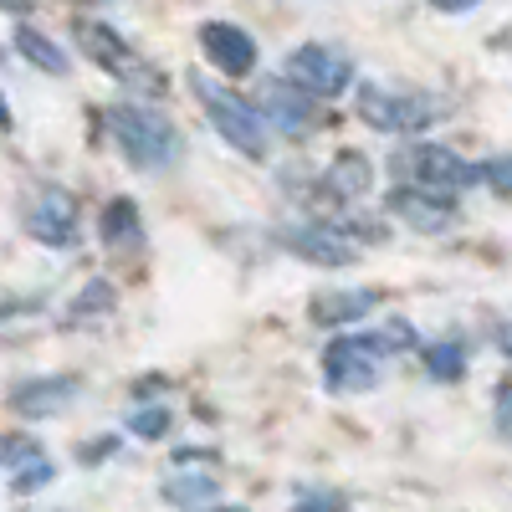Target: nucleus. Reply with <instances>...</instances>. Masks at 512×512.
<instances>
[{"instance_id": "2eb2a0df", "label": "nucleus", "mask_w": 512, "mask_h": 512, "mask_svg": "<svg viewBox=\"0 0 512 512\" xmlns=\"http://www.w3.org/2000/svg\"><path fill=\"white\" fill-rule=\"evenodd\" d=\"M379 308H384V292H379V287H364V282L318 287V292L308 297V318H313L323 333H338V328H359V323H369Z\"/></svg>"}, {"instance_id": "c756f323", "label": "nucleus", "mask_w": 512, "mask_h": 512, "mask_svg": "<svg viewBox=\"0 0 512 512\" xmlns=\"http://www.w3.org/2000/svg\"><path fill=\"white\" fill-rule=\"evenodd\" d=\"M492 349L512 364V313H502V318L492 323Z\"/></svg>"}, {"instance_id": "f03ea898", "label": "nucleus", "mask_w": 512, "mask_h": 512, "mask_svg": "<svg viewBox=\"0 0 512 512\" xmlns=\"http://www.w3.org/2000/svg\"><path fill=\"white\" fill-rule=\"evenodd\" d=\"M103 128H108L113 149L123 154V164L139 169V175H169V169L185 159L180 123L169 118L154 98L128 93V98L108 103V108H103Z\"/></svg>"}, {"instance_id": "0eeeda50", "label": "nucleus", "mask_w": 512, "mask_h": 512, "mask_svg": "<svg viewBox=\"0 0 512 512\" xmlns=\"http://www.w3.org/2000/svg\"><path fill=\"white\" fill-rule=\"evenodd\" d=\"M272 241L287 256H297V262H308V267H323V272H349L364 256V246L349 241L328 216H318V210H297L282 226H272Z\"/></svg>"}, {"instance_id": "2f4dec72", "label": "nucleus", "mask_w": 512, "mask_h": 512, "mask_svg": "<svg viewBox=\"0 0 512 512\" xmlns=\"http://www.w3.org/2000/svg\"><path fill=\"white\" fill-rule=\"evenodd\" d=\"M477 6H487V0H431V11H441V16H466Z\"/></svg>"}, {"instance_id": "f3484780", "label": "nucleus", "mask_w": 512, "mask_h": 512, "mask_svg": "<svg viewBox=\"0 0 512 512\" xmlns=\"http://www.w3.org/2000/svg\"><path fill=\"white\" fill-rule=\"evenodd\" d=\"M159 502H169V507H216L221 502L216 466H205V461H175V466H169V477L159 482Z\"/></svg>"}, {"instance_id": "412c9836", "label": "nucleus", "mask_w": 512, "mask_h": 512, "mask_svg": "<svg viewBox=\"0 0 512 512\" xmlns=\"http://www.w3.org/2000/svg\"><path fill=\"white\" fill-rule=\"evenodd\" d=\"M123 431L134 441H164L169 431H175V410H169L164 400H134V405H128Z\"/></svg>"}, {"instance_id": "4468645a", "label": "nucleus", "mask_w": 512, "mask_h": 512, "mask_svg": "<svg viewBox=\"0 0 512 512\" xmlns=\"http://www.w3.org/2000/svg\"><path fill=\"white\" fill-rule=\"evenodd\" d=\"M82 400V374L52 369V374H26L6 390V410L21 420H57Z\"/></svg>"}, {"instance_id": "aec40b11", "label": "nucleus", "mask_w": 512, "mask_h": 512, "mask_svg": "<svg viewBox=\"0 0 512 512\" xmlns=\"http://www.w3.org/2000/svg\"><path fill=\"white\" fill-rule=\"evenodd\" d=\"M118 313V287L108 277H88L77 292H72V303H67V323H98V318H113Z\"/></svg>"}, {"instance_id": "423d86ee", "label": "nucleus", "mask_w": 512, "mask_h": 512, "mask_svg": "<svg viewBox=\"0 0 512 512\" xmlns=\"http://www.w3.org/2000/svg\"><path fill=\"white\" fill-rule=\"evenodd\" d=\"M390 180H410V185H431V190H451V195H466V190H482V159H466L461 149L431 139V134H415L405 139L390 159Z\"/></svg>"}, {"instance_id": "39448f33", "label": "nucleus", "mask_w": 512, "mask_h": 512, "mask_svg": "<svg viewBox=\"0 0 512 512\" xmlns=\"http://www.w3.org/2000/svg\"><path fill=\"white\" fill-rule=\"evenodd\" d=\"M72 41H77V52L88 57L103 77H113L123 93H139V98H159L164 88H169V77L128 41L113 21H103V16H77L72 21Z\"/></svg>"}, {"instance_id": "7ed1b4c3", "label": "nucleus", "mask_w": 512, "mask_h": 512, "mask_svg": "<svg viewBox=\"0 0 512 512\" xmlns=\"http://www.w3.org/2000/svg\"><path fill=\"white\" fill-rule=\"evenodd\" d=\"M185 88H190V98L200 103L205 123L216 128V139H221L226 149H236V154L251 159V164H267V159H272L277 134H272L267 113L256 108V98H246L231 77H221V72H190Z\"/></svg>"}, {"instance_id": "4be33fe9", "label": "nucleus", "mask_w": 512, "mask_h": 512, "mask_svg": "<svg viewBox=\"0 0 512 512\" xmlns=\"http://www.w3.org/2000/svg\"><path fill=\"white\" fill-rule=\"evenodd\" d=\"M57 482V461L41 451V456H31V461H21L16 472H6V487L16 492V497H36L41 487H52Z\"/></svg>"}, {"instance_id": "ddd939ff", "label": "nucleus", "mask_w": 512, "mask_h": 512, "mask_svg": "<svg viewBox=\"0 0 512 512\" xmlns=\"http://www.w3.org/2000/svg\"><path fill=\"white\" fill-rule=\"evenodd\" d=\"M195 47H200L210 72H221L231 82H246V77L262 72V47H256V36L241 21H226V16L200 21L195 26Z\"/></svg>"}, {"instance_id": "9b49d317", "label": "nucleus", "mask_w": 512, "mask_h": 512, "mask_svg": "<svg viewBox=\"0 0 512 512\" xmlns=\"http://www.w3.org/2000/svg\"><path fill=\"white\" fill-rule=\"evenodd\" d=\"M282 72L292 82H303L308 93H318L323 103L344 98L359 88V67L344 47H333V41H297V47H287L282 57Z\"/></svg>"}, {"instance_id": "473e14b6", "label": "nucleus", "mask_w": 512, "mask_h": 512, "mask_svg": "<svg viewBox=\"0 0 512 512\" xmlns=\"http://www.w3.org/2000/svg\"><path fill=\"white\" fill-rule=\"evenodd\" d=\"M31 11H36V0H0V16H11V21H21Z\"/></svg>"}, {"instance_id": "cd10ccee", "label": "nucleus", "mask_w": 512, "mask_h": 512, "mask_svg": "<svg viewBox=\"0 0 512 512\" xmlns=\"http://www.w3.org/2000/svg\"><path fill=\"white\" fill-rule=\"evenodd\" d=\"M26 313H41V297H21V292H0V328L26 318Z\"/></svg>"}, {"instance_id": "a211bd4d", "label": "nucleus", "mask_w": 512, "mask_h": 512, "mask_svg": "<svg viewBox=\"0 0 512 512\" xmlns=\"http://www.w3.org/2000/svg\"><path fill=\"white\" fill-rule=\"evenodd\" d=\"M11 52H16L26 67L47 72V77H67V72H72V57H67V47H62L57 36H47L41 26H31V16H21V21L11 26Z\"/></svg>"}, {"instance_id": "6ab92c4d", "label": "nucleus", "mask_w": 512, "mask_h": 512, "mask_svg": "<svg viewBox=\"0 0 512 512\" xmlns=\"http://www.w3.org/2000/svg\"><path fill=\"white\" fill-rule=\"evenodd\" d=\"M415 359H420V369H425V379H431V384H461L466 374H472V344L456 338V333L420 338Z\"/></svg>"}, {"instance_id": "f704fd0d", "label": "nucleus", "mask_w": 512, "mask_h": 512, "mask_svg": "<svg viewBox=\"0 0 512 512\" xmlns=\"http://www.w3.org/2000/svg\"><path fill=\"white\" fill-rule=\"evenodd\" d=\"M0 62H6V52H0Z\"/></svg>"}, {"instance_id": "a878e982", "label": "nucleus", "mask_w": 512, "mask_h": 512, "mask_svg": "<svg viewBox=\"0 0 512 512\" xmlns=\"http://www.w3.org/2000/svg\"><path fill=\"white\" fill-rule=\"evenodd\" d=\"M41 451H47V446H41L36 436H6V441H0V472H16V466L21 461H31V456H41Z\"/></svg>"}, {"instance_id": "bb28decb", "label": "nucleus", "mask_w": 512, "mask_h": 512, "mask_svg": "<svg viewBox=\"0 0 512 512\" xmlns=\"http://www.w3.org/2000/svg\"><path fill=\"white\" fill-rule=\"evenodd\" d=\"M118 451H123V436H118V431H103L98 441H82V446H77V461H82V466H103V461H113Z\"/></svg>"}, {"instance_id": "b1692460", "label": "nucleus", "mask_w": 512, "mask_h": 512, "mask_svg": "<svg viewBox=\"0 0 512 512\" xmlns=\"http://www.w3.org/2000/svg\"><path fill=\"white\" fill-rule=\"evenodd\" d=\"M492 431L512 446V374H502L492 384Z\"/></svg>"}, {"instance_id": "f8f14e48", "label": "nucleus", "mask_w": 512, "mask_h": 512, "mask_svg": "<svg viewBox=\"0 0 512 512\" xmlns=\"http://www.w3.org/2000/svg\"><path fill=\"white\" fill-rule=\"evenodd\" d=\"M384 216L400 221L405 231H420V236H446L461 221V195L410 185V180H390V190H384Z\"/></svg>"}, {"instance_id": "1a4fd4ad", "label": "nucleus", "mask_w": 512, "mask_h": 512, "mask_svg": "<svg viewBox=\"0 0 512 512\" xmlns=\"http://www.w3.org/2000/svg\"><path fill=\"white\" fill-rule=\"evenodd\" d=\"M256 108L267 113V123H272V134L277 139H308V134H318L323 128V98L318 93H308L303 82H292L287 72H256Z\"/></svg>"}, {"instance_id": "72a5a7b5", "label": "nucleus", "mask_w": 512, "mask_h": 512, "mask_svg": "<svg viewBox=\"0 0 512 512\" xmlns=\"http://www.w3.org/2000/svg\"><path fill=\"white\" fill-rule=\"evenodd\" d=\"M0 134H16V113H11V98L0 93Z\"/></svg>"}, {"instance_id": "393cba45", "label": "nucleus", "mask_w": 512, "mask_h": 512, "mask_svg": "<svg viewBox=\"0 0 512 512\" xmlns=\"http://www.w3.org/2000/svg\"><path fill=\"white\" fill-rule=\"evenodd\" d=\"M482 190L512 200V154H487L482 159Z\"/></svg>"}, {"instance_id": "20e7f679", "label": "nucleus", "mask_w": 512, "mask_h": 512, "mask_svg": "<svg viewBox=\"0 0 512 512\" xmlns=\"http://www.w3.org/2000/svg\"><path fill=\"white\" fill-rule=\"evenodd\" d=\"M354 113L364 128L374 134H390V139H415V134H431L451 118L441 93H425V88H400V82H359L354 88Z\"/></svg>"}, {"instance_id": "9d476101", "label": "nucleus", "mask_w": 512, "mask_h": 512, "mask_svg": "<svg viewBox=\"0 0 512 512\" xmlns=\"http://www.w3.org/2000/svg\"><path fill=\"white\" fill-rule=\"evenodd\" d=\"M379 185V169L364 149H333L323 169H313V190L303 210H344V205H369Z\"/></svg>"}, {"instance_id": "f257e3e1", "label": "nucleus", "mask_w": 512, "mask_h": 512, "mask_svg": "<svg viewBox=\"0 0 512 512\" xmlns=\"http://www.w3.org/2000/svg\"><path fill=\"white\" fill-rule=\"evenodd\" d=\"M420 349V328L400 313L379 318V328H338L323 354H318V379L333 400H359L369 390H379L384 369L395 354H415Z\"/></svg>"}, {"instance_id": "6e6552de", "label": "nucleus", "mask_w": 512, "mask_h": 512, "mask_svg": "<svg viewBox=\"0 0 512 512\" xmlns=\"http://www.w3.org/2000/svg\"><path fill=\"white\" fill-rule=\"evenodd\" d=\"M21 231L47 251H77L82 246V205L67 185L41 180L21 195Z\"/></svg>"}, {"instance_id": "7c9ffc66", "label": "nucleus", "mask_w": 512, "mask_h": 512, "mask_svg": "<svg viewBox=\"0 0 512 512\" xmlns=\"http://www.w3.org/2000/svg\"><path fill=\"white\" fill-rule=\"evenodd\" d=\"M175 461H205V466H221V451L216 446H180Z\"/></svg>"}, {"instance_id": "c85d7f7f", "label": "nucleus", "mask_w": 512, "mask_h": 512, "mask_svg": "<svg viewBox=\"0 0 512 512\" xmlns=\"http://www.w3.org/2000/svg\"><path fill=\"white\" fill-rule=\"evenodd\" d=\"M159 390H169V374H144V379L128 384V395H134V400H159Z\"/></svg>"}, {"instance_id": "5701e85b", "label": "nucleus", "mask_w": 512, "mask_h": 512, "mask_svg": "<svg viewBox=\"0 0 512 512\" xmlns=\"http://www.w3.org/2000/svg\"><path fill=\"white\" fill-rule=\"evenodd\" d=\"M292 507H297V512H338V507H349V492L308 477V482L292 487Z\"/></svg>"}, {"instance_id": "dca6fc26", "label": "nucleus", "mask_w": 512, "mask_h": 512, "mask_svg": "<svg viewBox=\"0 0 512 512\" xmlns=\"http://www.w3.org/2000/svg\"><path fill=\"white\" fill-rule=\"evenodd\" d=\"M98 246L108 256H123V262H134L144 256L149 246V231H144V205L134 195H108L98 205Z\"/></svg>"}]
</instances>
